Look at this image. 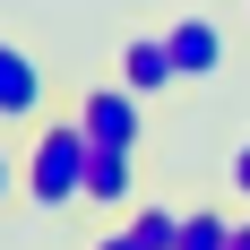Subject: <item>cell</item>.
I'll return each instance as SVG.
<instances>
[{
  "label": "cell",
  "instance_id": "6da1fadb",
  "mask_svg": "<svg viewBox=\"0 0 250 250\" xmlns=\"http://www.w3.org/2000/svg\"><path fill=\"white\" fill-rule=\"evenodd\" d=\"M18 155H26V207H43V216L86 207V155H95V138L78 129V112H43Z\"/></svg>",
  "mask_w": 250,
  "mask_h": 250
},
{
  "label": "cell",
  "instance_id": "7a4b0ae2",
  "mask_svg": "<svg viewBox=\"0 0 250 250\" xmlns=\"http://www.w3.org/2000/svg\"><path fill=\"white\" fill-rule=\"evenodd\" d=\"M52 112V69L43 52L18 43V35H0V129H35Z\"/></svg>",
  "mask_w": 250,
  "mask_h": 250
},
{
  "label": "cell",
  "instance_id": "3957f363",
  "mask_svg": "<svg viewBox=\"0 0 250 250\" xmlns=\"http://www.w3.org/2000/svg\"><path fill=\"white\" fill-rule=\"evenodd\" d=\"M69 112H78V129L95 138V147H138V129H147V95L138 86H78L69 95Z\"/></svg>",
  "mask_w": 250,
  "mask_h": 250
},
{
  "label": "cell",
  "instance_id": "277c9868",
  "mask_svg": "<svg viewBox=\"0 0 250 250\" xmlns=\"http://www.w3.org/2000/svg\"><path fill=\"white\" fill-rule=\"evenodd\" d=\"M121 86H138L147 104L181 86V61H173V35L164 26H129L121 35Z\"/></svg>",
  "mask_w": 250,
  "mask_h": 250
},
{
  "label": "cell",
  "instance_id": "5b68a950",
  "mask_svg": "<svg viewBox=\"0 0 250 250\" xmlns=\"http://www.w3.org/2000/svg\"><path fill=\"white\" fill-rule=\"evenodd\" d=\"M164 35H173V61H181V78H216V69H225V52H233V35H225L216 18H199V9H190V18H173Z\"/></svg>",
  "mask_w": 250,
  "mask_h": 250
},
{
  "label": "cell",
  "instance_id": "8992f818",
  "mask_svg": "<svg viewBox=\"0 0 250 250\" xmlns=\"http://www.w3.org/2000/svg\"><path fill=\"white\" fill-rule=\"evenodd\" d=\"M129 155H138V147H95V155H86V207H129V199H138Z\"/></svg>",
  "mask_w": 250,
  "mask_h": 250
},
{
  "label": "cell",
  "instance_id": "52a82bcc",
  "mask_svg": "<svg viewBox=\"0 0 250 250\" xmlns=\"http://www.w3.org/2000/svg\"><path fill=\"white\" fill-rule=\"evenodd\" d=\"M181 250H233V216L190 207V216H181Z\"/></svg>",
  "mask_w": 250,
  "mask_h": 250
},
{
  "label": "cell",
  "instance_id": "ba28073f",
  "mask_svg": "<svg viewBox=\"0 0 250 250\" xmlns=\"http://www.w3.org/2000/svg\"><path fill=\"white\" fill-rule=\"evenodd\" d=\"M129 233H138L147 250H181V216L173 207H129Z\"/></svg>",
  "mask_w": 250,
  "mask_h": 250
},
{
  "label": "cell",
  "instance_id": "9c48e42d",
  "mask_svg": "<svg viewBox=\"0 0 250 250\" xmlns=\"http://www.w3.org/2000/svg\"><path fill=\"white\" fill-rule=\"evenodd\" d=\"M9 199H26V155L0 138V207H9Z\"/></svg>",
  "mask_w": 250,
  "mask_h": 250
},
{
  "label": "cell",
  "instance_id": "30bf717a",
  "mask_svg": "<svg viewBox=\"0 0 250 250\" xmlns=\"http://www.w3.org/2000/svg\"><path fill=\"white\" fill-rule=\"evenodd\" d=\"M225 181H233V190H242V199H250V138H242V147L225 155Z\"/></svg>",
  "mask_w": 250,
  "mask_h": 250
},
{
  "label": "cell",
  "instance_id": "8fae6325",
  "mask_svg": "<svg viewBox=\"0 0 250 250\" xmlns=\"http://www.w3.org/2000/svg\"><path fill=\"white\" fill-rule=\"evenodd\" d=\"M95 250H147V242H138V233H129V225H121V233H104V242H95Z\"/></svg>",
  "mask_w": 250,
  "mask_h": 250
},
{
  "label": "cell",
  "instance_id": "7c38bea8",
  "mask_svg": "<svg viewBox=\"0 0 250 250\" xmlns=\"http://www.w3.org/2000/svg\"><path fill=\"white\" fill-rule=\"evenodd\" d=\"M233 250H250V216H242V225H233Z\"/></svg>",
  "mask_w": 250,
  "mask_h": 250
}]
</instances>
